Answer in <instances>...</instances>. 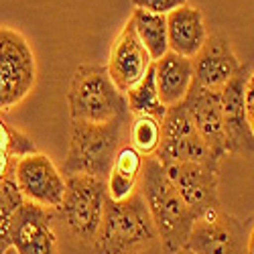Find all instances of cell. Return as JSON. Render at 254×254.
Instances as JSON below:
<instances>
[{"label": "cell", "mask_w": 254, "mask_h": 254, "mask_svg": "<svg viewBox=\"0 0 254 254\" xmlns=\"http://www.w3.org/2000/svg\"><path fill=\"white\" fill-rule=\"evenodd\" d=\"M37 83V59L29 41L10 27H0V114L23 104Z\"/></svg>", "instance_id": "cell-6"}, {"label": "cell", "mask_w": 254, "mask_h": 254, "mask_svg": "<svg viewBox=\"0 0 254 254\" xmlns=\"http://www.w3.org/2000/svg\"><path fill=\"white\" fill-rule=\"evenodd\" d=\"M240 244L242 232L238 220L216 207L197 216L187 236L185 248L193 254H238Z\"/></svg>", "instance_id": "cell-14"}, {"label": "cell", "mask_w": 254, "mask_h": 254, "mask_svg": "<svg viewBox=\"0 0 254 254\" xmlns=\"http://www.w3.org/2000/svg\"><path fill=\"white\" fill-rule=\"evenodd\" d=\"M246 254H254V226L248 232V238H246Z\"/></svg>", "instance_id": "cell-26"}, {"label": "cell", "mask_w": 254, "mask_h": 254, "mask_svg": "<svg viewBox=\"0 0 254 254\" xmlns=\"http://www.w3.org/2000/svg\"><path fill=\"white\" fill-rule=\"evenodd\" d=\"M159 240L146 203L136 191L124 201L108 199L94 242L98 254H140Z\"/></svg>", "instance_id": "cell-3"}, {"label": "cell", "mask_w": 254, "mask_h": 254, "mask_svg": "<svg viewBox=\"0 0 254 254\" xmlns=\"http://www.w3.org/2000/svg\"><path fill=\"white\" fill-rule=\"evenodd\" d=\"M132 116L118 118L106 124H92L71 120V138L69 151L63 161L61 173L69 175H90L98 179H108L116 153L128 132V124Z\"/></svg>", "instance_id": "cell-2"}, {"label": "cell", "mask_w": 254, "mask_h": 254, "mask_svg": "<svg viewBox=\"0 0 254 254\" xmlns=\"http://www.w3.org/2000/svg\"><path fill=\"white\" fill-rule=\"evenodd\" d=\"M55 209L23 201L10 218L8 242L16 254H59Z\"/></svg>", "instance_id": "cell-9"}, {"label": "cell", "mask_w": 254, "mask_h": 254, "mask_svg": "<svg viewBox=\"0 0 254 254\" xmlns=\"http://www.w3.org/2000/svg\"><path fill=\"white\" fill-rule=\"evenodd\" d=\"M173 254H193V252L189 250V248H181V250H177V252H173Z\"/></svg>", "instance_id": "cell-28"}, {"label": "cell", "mask_w": 254, "mask_h": 254, "mask_svg": "<svg viewBox=\"0 0 254 254\" xmlns=\"http://www.w3.org/2000/svg\"><path fill=\"white\" fill-rule=\"evenodd\" d=\"M31 153H37V146L23 130L10 126L0 114V183L12 177L14 165Z\"/></svg>", "instance_id": "cell-19"}, {"label": "cell", "mask_w": 254, "mask_h": 254, "mask_svg": "<svg viewBox=\"0 0 254 254\" xmlns=\"http://www.w3.org/2000/svg\"><path fill=\"white\" fill-rule=\"evenodd\" d=\"M8 246H10V242H8V238H2V240H0V254H4Z\"/></svg>", "instance_id": "cell-27"}, {"label": "cell", "mask_w": 254, "mask_h": 254, "mask_svg": "<svg viewBox=\"0 0 254 254\" xmlns=\"http://www.w3.org/2000/svg\"><path fill=\"white\" fill-rule=\"evenodd\" d=\"M163 136L161 118L155 116H132L128 124V144L142 155L155 157Z\"/></svg>", "instance_id": "cell-21"}, {"label": "cell", "mask_w": 254, "mask_h": 254, "mask_svg": "<svg viewBox=\"0 0 254 254\" xmlns=\"http://www.w3.org/2000/svg\"><path fill=\"white\" fill-rule=\"evenodd\" d=\"M161 128L163 136L155 159L163 167L173 163H211L220 167V161L199 136L183 102L169 106L161 118Z\"/></svg>", "instance_id": "cell-7"}, {"label": "cell", "mask_w": 254, "mask_h": 254, "mask_svg": "<svg viewBox=\"0 0 254 254\" xmlns=\"http://www.w3.org/2000/svg\"><path fill=\"white\" fill-rule=\"evenodd\" d=\"M130 23L134 27L136 37L140 39V43L146 47L153 61L161 59L169 51V39H167V16L134 8L130 14Z\"/></svg>", "instance_id": "cell-18"}, {"label": "cell", "mask_w": 254, "mask_h": 254, "mask_svg": "<svg viewBox=\"0 0 254 254\" xmlns=\"http://www.w3.org/2000/svg\"><path fill=\"white\" fill-rule=\"evenodd\" d=\"M151 65H153V57L140 43V39L136 37L134 27L128 18L110 47L106 71H108L114 86L122 94H126L144 77V73L151 69Z\"/></svg>", "instance_id": "cell-12"}, {"label": "cell", "mask_w": 254, "mask_h": 254, "mask_svg": "<svg viewBox=\"0 0 254 254\" xmlns=\"http://www.w3.org/2000/svg\"><path fill=\"white\" fill-rule=\"evenodd\" d=\"M203 12L197 6H181L167 14V39L169 51L193 59L207 41Z\"/></svg>", "instance_id": "cell-16"}, {"label": "cell", "mask_w": 254, "mask_h": 254, "mask_svg": "<svg viewBox=\"0 0 254 254\" xmlns=\"http://www.w3.org/2000/svg\"><path fill=\"white\" fill-rule=\"evenodd\" d=\"M242 67L230 39L222 33L207 35V41L193 57V86L220 92Z\"/></svg>", "instance_id": "cell-13"}, {"label": "cell", "mask_w": 254, "mask_h": 254, "mask_svg": "<svg viewBox=\"0 0 254 254\" xmlns=\"http://www.w3.org/2000/svg\"><path fill=\"white\" fill-rule=\"evenodd\" d=\"M165 171L197 216L220 207V167L211 163H173Z\"/></svg>", "instance_id": "cell-10"}, {"label": "cell", "mask_w": 254, "mask_h": 254, "mask_svg": "<svg viewBox=\"0 0 254 254\" xmlns=\"http://www.w3.org/2000/svg\"><path fill=\"white\" fill-rule=\"evenodd\" d=\"M134 8L140 10H149V12H157V14H169L181 6L187 4V0H130Z\"/></svg>", "instance_id": "cell-24"}, {"label": "cell", "mask_w": 254, "mask_h": 254, "mask_svg": "<svg viewBox=\"0 0 254 254\" xmlns=\"http://www.w3.org/2000/svg\"><path fill=\"white\" fill-rule=\"evenodd\" d=\"M183 104L189 116H191L199 136L209 146L214 157L222 163V159L228 157V138L220 106V92H207L197 86H191Z\"/></svg>", "instance_id": "cell-15"}, {"label": "cell", "mask_w": 254, "mask_h": 254, "mask_svg": "<svg viewBox=\"0 0 254 254\" xmlns=\"http://www.w3.org/2000/svg\"><path fill=\"white\" fill-rule=\"evenodd\" d=\"M23 195H20L18 187L14 183V177H8L0 183V240L8 238V226L14 209L23 203Z\"/></svg>", "instance_id": "cell-22"}, {"label": "cell", "mask_w": 254, "mask_h": 254, "mask_svg": "<svg viewBox=\"0 0 254 254\" xmlns=\"http://www.w3.org/2000/svg\"><path fill=\"white\" fill-rule=\"evenodd\" d=\"M69 118L79 122L106 124L130 116L126 96L114 86L104 65L83 63L71 77L67 92Z\"/></svg>", "instance_id": "cell-4"}, {"label": "cell", "mask_w": 254, "mask_h": 254, "mask_svg": "<svg viewBox=\"0 0 254 254\" xmlns=\"http://www.w3.org/2000/svg\"><path fill=\"white\" fill-rule=\"evenodd\" d=\"M108 201L106 181L90 175L65 177V195L55 209L57 224L81 246H94Z\"/></svg>", "instance_id": "cell-5"}, {"label": "cell", "mask_w": 254, "mask_h": 254, "mask_svg": "<svg viewBox=\"0 0 254 254\" xmlns=\"http://www.w3.org/2000/svg\"><path fill=\"white\" fill-rule=\"evenodd\" d=\"M244 106H246V120L254 134V71H250L246 79V90H244Z\"/></svg>", "instance_id": "cell-25"}, {"label": "cell", "mask_w": 254, "mask_h": 254, "mask_svg": "<svg viewBox=\"0 0 254 254\" xmlns=\"http://www.w3.org/2000/svg\"><path fill=\"white\" fill-rule=\"evenodd\" d=\"M144 159L146 157H142L134 146H130L128 142H126L118 149L110 173H116L120 177H126V179H132V181L140 183V173H142V167H144Z\"/></svg>", "instance_id": "cell-23"}, {"label": "cell", "mask_w": 254, "mask_h": 254, "mask_svg": "<svg viewBox=\"0 0 254 254\" xmlns=\"http://www.w3.org/2000/svg\"><path fill=\"white\" fill-rule=\"evenodd\" d=\"M248 75V65H242L240 71L220 90V106L228 138V155L234 157H254V134L248 126L244 106V90Z\"/></svg>", "instance_id": "cell-11"}, {"label": "cell", "mask_w": 254, "mask_h": 254, "mask_svg": "<svg viewBox=\"0 0 254 254\" xmlns=\"http://www.w3.org/2000/svg\"><path fill=\"white\" fill-rule=\"evenodd\" d=\"M14 183L25 201L57 209L65 195V175L45 153H31L18 159L12 171Z\"/></svg>", "instance_id": "cell-8"}, {"label": "cell", "mask_w": 254, "mask_h": 254, "mask_svg": "<svg viewBox=\"0 0 254 254\" xmlns=\"http://www.w3.org/2000/svg\"><path fill=\"white\" fill-rule=\"evenodd\" d=\"M153 69L161 102L167 108L181 104L193 86V59L167 51L161 59L153 61Z\"/></svg>", "instance_id": "cell-17"}, {"label": "cell", "mask_w": 254, "mask_h": 254, "mask_svg": "<svg viewBox=\"0 0 254 254\" xmlns=\"http://www.w3.org/2000/svg\"><path fill=\"white\" fill-rule=\"evenodd\" d=\"M126 96V104H128V112L130 116H155L163 118L167 112V106L161 102L159 90H157V81H155V69L144 73V77L136 83L134 88H130Z\"/></svg>", "instance_id": "cell-20"}, {"label": "cell", "mask_w": 254, "mask_h": 254, "mask_svg": "<svg viewBox=\"0 0 254 254\" xmlns=\"http://www.w3.org/2000/svg\"><path fill=\"white\" fill-rule=\"evenodd\" d=\"M138 191L151 214L165 254H173L185 248L187 236L191 232L193 222L197 220V214L183 201L175 185L169 179L165 167L155 157L144 159Z\"/></svg>", "instance_id": "cell-1"}]
</instances>
